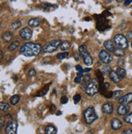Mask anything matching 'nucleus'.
<instances>
[{
    "label": "nucleus",
    "mask_w": 132,
    "mask_h": 134,
    "mask_svg": "<svg viewBox=\"0 0 132 134\" xmlns=\"http://www.w3.org/2000/svg\"><path fill=\"white\" fill-rule=\"evenodd\" d=\"M41 51V46L38 43L28 42L21 46L20 52L24 56L26 57H33L37 56Z\"/></svg>",
    "instance_id": "f257e3e1"
},
{
    "label": "nucleus",
    "mask_w": 132,
    "mask_h": 134,
    "mask_svg": "<svg viewBox=\"0 0 132 134\" xmlns=\"http://www.w3.org/2000/svg\"><path fill=\"white\" fill-rule=\"evenodd\" d=\"M84 117L85 119V122L88 124H91L97 119V115L96 113L95 109L92 106H89L87 108L84 112Z\"/></svg>",
    "instance_id": "f03ea898"
},
{
    "label": "nucleus",
    "mask_w": 132,
    "mask_h": 134,
    "mask_svg": "<svg viewBox=\"0 0 132 134\" xmlns=\"http://www.w3.org/2000/svg\"><path fill=\"white\" fill-rule=\"evenodd\" d=\"M98 90H99V85L96 80H92L85 89L87 95L90 96V97H93L95 94H96Z\"/></svg>",
    "instance_id": "7ed1b4c3"
},
{
    "label": "nucleus",
    "mask_w": 132,
    "mask_h": 134,
    "mask_svg": "<svg viewBox=\"0 0 132 134\" xmlns=\"http://www.w3.org/2000/svg\"><path fill=\"white\" fill-rule=\"evenodd\" d=\"M114 43L116 46L120 49H126L128 47V42L127 38L122 34H117L114 37Z\"/></svg>",
    "instance_id": "20e7f679"
},
{
    "label": "nucleus",
    "mask_w": 132,
    "mask_h": 134,
    "mask_svg": "<svg viewBox=\"0 0 132 134\" xmlns=\"http://www.w3.org/2000/svg\"><path fill=\"white\" fill-rule=\"evenodd\" d=\"M61 41L60 40H54L52 42L47 43L46 46H44L43 50L45 53H53L58 49V47L60 46Z\"/></svg>",
    "instance_id": "39448f33"
},
{
    "label": "nucleus",
    "mask_w": 132,
    "mask_h": 134,
    "mask_svg": "<svg viewBox=\"0 0 132 134\" xmlns=\"http://www.w3.org/2000/svg\"><path fill=\"white\" fill-rule=\"evenodd\" d=\"M17 128H18L17 122L15 120H11L7 123L5 127L6 134H17Z\"/></svg>",
    "instance_id": "423d86ee"
},
{
    "label": "nucleus",
    "mask_w": 132,
    "mask_h": 134,
    "mask_svg": "<svg viewBox=\"0 0 132 134\" xmlns=\"http://www.w3.org/2000/svg\"><path fill=\"white\" fill-rule=\"evenodd\" d=\"M99 59H100V60L103 63H105V64L110 63L111 62H112V60H113L112 56H111L106 50H104L100 51V53H99Z\"/></svg>",
    "instance_id": "0eeeda50"
},
{
    "label": "nucleus",
    "mask_w": 132,
    "mask_h": 134,
    "mask_svg": "<svg viewBox=\"0 0 132 134\" xmlns=\"http://www.w3.org/2000/svg\"><path fill=\"white\" fill-rule=\"evenodd\" d=\"M20 36L24 40H29L33 36V31L30 29L25 27V28L22 29L20 31Z\"/></svg>",
    "instance_id": "6e6552de"
},
{
    "label": "nucleus",
    "mask_w": 132,
    "mask_h": 134,
    "mask_svg": "<svg viewBox=\"0 0 132 134\" xmlns=\"http://www.w3.org/2000/svg\"><path fill=\"white\" fill-rule=\"evenodd\" d=\"M117 111L119 115H126L128 112L130 111V106L128 105L120 104V106L117 109Z\"/></svg>",
    "instance_id": "1a4fd4ad"
},
{
    "label": "nucleus",
    "mask_w": 132,
    "mask_h": 134,
    "mask_svg": "<svg viewBox=\"0 0 132 134\" xmlns=\"http://www.w3.org/2000/svg\"><path fill=\"white\" fill-rule=\"evenodd\" d=\"M118 102L120 104H124V105H128L129 103H130V102H132V93H129V94L121 97Z\"/></svg>",
    "instance_id": "9d476101"
},
{
    "label": "nucleus",
    "mask_w": 132,
    "mask_h": 134,
    "mask_svg": "<svg viewBox=\"0 0 132 134\" xmlns=\"http://www.w3.org/2000/svg\"><path fill=\"white\" fill-rule=\"evenodd\" d=\"M113 111V103H111V102H106L102 106V111L106 115L112 114Z\"/></svg>",
    "instance_id": "9b49d317"
},
{
    "label": "nucleus",
    "mask_w": 132,
    "mask_h": 134,
    "mask_svg": "<svg viewBox=\"0 0 132 134\" xmlns=\"http://www.w3.org/2000/svg\"><path fill=\"white\" fill-rule=\"evenodd\" d=\"M92 81L91 76H90L89 74H85L84 77H83L82 81H81V88L86 89V87L88 86V85L90 83V81Z\"/></svg>",
    "instance_id": "f8f14e48"
},
{
    "label": "nucleus",
    "mask_w": 132,
    "mask_h": 134,
    "mask_svg": "<svg viewBox=\"0 0 132 134\" xmlns=\"http://www.w3.org/2000/svg\"><path fill=\"white\" fill-rule=\"evenodd\" d=\"M104 46H105V48L109 51V52H113L116 49L115 46H114V43L110 40H108V41H106V42H105V43H104Z\"/></svg>",
    "instance_id": "ddd939ff"
},
{
    "label": "nucleus",
    "mask_w": 132,
    "mask_h": 134,
    "mask_svg": "<svg viewBox=\"0 0 132 134\" xmlns=\"http://www.w3.org/2000/svg\"><path fill=\"white\" fill-rule=\"evenodd\" d=\"M121 126H122V123L121 122V120L118 119H113L112 120V122H111V127H112V128L114 130H118L121 128Z\"/></svg>",
    "instance_id": "4468645a"
},
{
    "label": "nucleus",
    "mask_w": 132,
    "mask_h": 134,
    "mask_svg": "<svg viewBox=\"0 0 132 134\" xmlns=\"http://www.w3.org/2000/svg\"><path fill=\"white\" fill-rule=\"evenodd\" d=\"M102 16H99V18H100V20L97 21V23H96V28H97V29L98 30H100V31H102V30H104V29H105L106 28H107V25H106V21H105L104 20H100L102 18Z\"/></svg>",
    "instance_id": "2eb2a0df"
},
{
    "label": "nucleus",
    "mask_w": 132,
    "mask_h": 134,
    "mask_svg": "<svg viewBox=\"0 0 132 134\" xmlns=\"http://www.w3.org/2000/svg\"><path fill=\"white\" fill-rule=\"evenodd\" d=\"M41 20L40 18H32L28 21V25L30 27H37L41 25Z\"/></svg>",
    "instance_id": "dca6fc26"
},
{
    "label": "nucleus",
    "mask_w": 132,
    "mask_h": 134,
    "mask_svg": "<svg viewBox=\"0 0 132 134\" xmlns=\"http://www.w3.org/2000/svg\"><path fill=\"white\" fill-rule=\"evenodd\" d=\"M109 75V78H110V80L112 81L113 82H114V83H118V82H120V81H121V78L118 77V75L117 74L116 72H114V71H111V73H110Z\"/></svg>",
    "instance_id": "f3484780"
},
{
    "label": "nucleus",
    "mask_w": 132,
    "mask_h": 134,
    "mask_svg": "<svg viewBox=\"0 0 132 134\" xmlns=\"http://www.w3.org/2000/svg\"><path fill=\"white\" fill-rule=\"evenodd\" d=\"M13 37H14L13 33H11V32H9V31H8V32H5L3 34V35H2V38H3V41H4V42H10V41H11L13 38Z\"/></svg>",
    "instance_id": "a211bd4d"
},
{
    "label": "nucleus",
    "mask_w": 132,
    "mask_h": 134,
    "mask_svg": "<svg viewBox=\"0 0 132 134\" xmlns=\"http://www.w3.org/2000/svg\"><path fill=\"white\" fill-rule=\"evenodd\" d=\"M83 59H84V63L85 65L87 66H91V65L93 63V60H92V58L91 57V55L88 54H87L86 55L83 56Z\"/></svg>",
    "instance_id": "6ab92c4d"
},
{
    "label": "nucleus",
    "mask_w": 132,
    "mask_h": 134,
    "mask_svg": "<svg viewBox=\"0 0 132 134\" xmlns=\"http://www.w3.org/2000/svg\"><path fill=\"white\" fill-rule=\"evenodd\" d=\"M45 132H46V134H56L57 129L53 125H48L45 128Z\"/></svg>",
    "instance_id": "aec40b11"
},
{
    "label": "nucleus",
    "mask_w": 132,
    "mask_h": 134,
    "mask_svg": "<svg viewBox=\"0 0 132 134\" xmlns=\"http://www.w3.org/2000/svg\"><path fill=\"white\" fill-rule=\"evenodd\" d=\"M79 51L80 54L83 56L86 55L87 54H88V48H87V46L85 44H83V45H80V46H79Z\"/></svg>",
    "instance_id": "412c9836"
},
{
    "label": "nucleus",
    "mask_w": 132,
    "mask_h": 134,
    "mask_svg": "<svg viewBox=\"0 0 132 134\" xmlns=\"http://www.w3.org/2000/svg\"><path fill=\"white\" fill-rule=\"evenodd\" d=\"M19 46H20V42H18V41H14V42H12L11 44L9 45L8 50H9V51H14V50H16L17 48L19 47Z\"/></svg>",
    "instance_id": "4be33fe9"
},
{
    "label": "nucleus",
    "mask_w": 132,
    "mask_h": 134,
    "mask_svg": "<svg viewBox=\"0 0 132 134\" xmlns=\"http://www.w3.org/2000/svg\"><path fill=\"white\" fill-rule=\"evenodd\" d=\"M70 48V42L68 41H64L60 44V49L62 51H67Z\"/></svg>",
    "instance_id": "5701e85b"
},
{
    "label": "nucleus",
    "mask_w": 132,
    "mask_h": 134,
    "mask_svg": "<svg viewBox=\"0 0 132 134\" xmlns=\"http://www.w3.org/2000/svg\"><path fill=\"white\" fill-rule=\"evenodd\" d=\"M10 109V106L7 102H0V111H2L3 112H7Z\"/></svg>",
    "instance_id": "b1692460"
},
{
    "label": "nucleus",
    "mask_w": 132,
    "mask_h": 134,
    "mask_svg": "<svg viewBox=\"0 0 132 134\" xmlns=\"http://www.w3.org/2000/svg\"><path fill=\"white\" fill-rule=\"evenodd\" d=\"M116 73H117V75H118V77L121 79H123L125 77H126V70H125L124 68H117Z\"/></svg>",
    "instance_id": "393cba45"
},
{
    "label": "nucleus",
    "mask_w": 132,
    "mask_h": 134,
    "mask_svg": "<svg viewBox=\"0 0 132 134\" xmlns=\"http://www.w3.org/2000/svg\"><path fill=\"white\" fill-rule=\"evenodd\" d=\"M20 97L19 95H13L11 98V100H10L11 104L12 105H16L20 102Z\"/></svg>",
    "instance_id": "a878e982"
},
{
    "label": "nucleus",
    "mask_w": 132,
    "mask_h": 134,
    "mask_svg": "<svg viewBox=\"0 0 132 134\" xmlns=\"http://www.w3.org/2000/svg\"><path fill=\"white\" fill-rule=\"evenodd\" d=\"M49 85H46L42 89H41V91H39L37 93V96H38V97H40V96H43V95H46V94H47V92H48V90H49Z\"/></svg>",
    "instance_id": "bb28decb"
},
{
    "label": "nucleus",
    "mask_w": 132,
    "mask_h": 134,
    "mask_svg": "<svg viewBox=\"0 0 132 134\" xmlns=\"http://www.w3.org/2000/svg\"><path fill=\"white\" fill-rule=\"evenodd\" d=\"M21 25H22V22L20 21V20H17V21H15L12 24L11 29H19Z\"/></svg>",
    "instance_id": "cd10ccee"
},
{
    "label": "nucleus",
    "mask_w": 132,
    "mask_h": 134,
    "mask_svg": "<svg viewBox=\"0 0 132 134\" xmlns=\"http://www.w3.org/2000/svg\"><path fill=\"white\" fill-rule=\"evenodd\" d=\"M96 77H97V79H98V81L100 82V85L103 84L104 82V77H103V73H101V71H96Z\"/></svg>",
    "instance_id": "c85d7f7f"
},
{
    "label": "nucleus",
    "mask_w": 132,
    "mask_h": 134,
    "mask_svg": "<svg viewBox=\"0 0 132 134\" xmlns=\"http://www.w3.org/2000/svg\"><path fill=\"white\" fill-rule=\"evenodd\" d=\"M114 54H115L116 56H118V57H121V56H124V51L122 49H120V48H117V49H115V50L113 51Z\"/></svg>",
    "instance_id": "c756f323"
},
{
    "label": "nucleus",
    "mask_w": 132,
    "mask_h": 134,
    "mask_svg": "<svg viewBox=\"0 0 132 134\" xmlns=\"http://www.w3.org/2000/svg\"><path fill=\"white\" fill-rule=\"evenodd\" d=\"M121 95H122V91L117 90V91H115V92L113 93V96H112V97H113L114 99H119V98L121 97Z\"/></svg>",
    "instance_id": "7c9ffc66"
},
{
    "label": "nucleus",
    "mask_w": 132,
    "mask_h": 134,
    "mask_svg": "<svg viewBox=\"0 0 132 134\" xmlns=\"http://www.w3.org/2000/svg\"><path fill=\"white\" fill-rule=\"evenodd\" d=\"M111 68L109 67V66H105V67H103L101 68V73L103 74H106V75H108L111 73Z\"/></svg>",
    "instance_id": "2f4dec72"
},
{
    "label": "nucleus",
    "mask_w": 132,
    "mask_h": 134,
    "mask_svg": "<svg viewBox=\"0 0 132 134\" xmlns=\"http://www.w3.org/2000/svg\"><path fill=\"white\" fill-rule=\"evenodd\" d=\"M124 120H125V122L132 124V113H130V114H128L125 116Z\"/></svg>",
    "instance_id": "473e14b6"
},
{
    "label": "nucleus",
    "mask_w": 132,
    "mask_h": 134,
    "mask_svg": "<svg viewBox=\"0 0 132 134\" xmlns=\"http://www.w3.org/2000/svg\"><path fill=\"white\" fill-rule=\"evenodd\" d=\"M68 52H62V53H59L57 54V58L58 59H63L65 58H67L68 56Z\"/></svg>",
    "instance_id": "72a5a7b5"
},
{
    "label": "nucleus",
    "mask_w": 132,
    "mask_h": 134,
    "mask_svg": "<svg viewBox=\"0 0 132 134\" xmlns=\"http://www.w3.org/2000/svg\"><path fill=\"white\" fill-rule=\"evenodd\" d=\"M73 100H74V102H75V104H77L78 102L81 100V95L79 94H76L74 96V98H73Z\"/></svg>",
    "instance_id": "f704fd0d"
},
{
    "label": "nucleus",
    "mask_w": 132,
    "mask_h": 134,
    "mask_svg": "<svg viewBox=\"0 0 132 134\" xmlns=\"http://www.w3.org/2000/svg\"><path fill=\"white\" fill-rule=\"evenodd\" d=\"M60 102H61V103H62V104H66V103H67V102H68V98H67V97H66V96H62V97L61 98V99H60Z\"/></svg>",
    "instance_id": "c9c22d12"
},
{
    "label": "nucleus",
    "mask_w": 132,
    "mask_h": 134,
    "mask_svg": "<svg viewBox=\"0 0 132 134\" xmlns=\"http://www.w3.org/2000/svg\"><path fill=\"white\" fill-rule=\"evenodd\" d=\"M37 73H36V71L35 69H33V68H32V69H30L29 71V77H34V76H36Z\"/></svg>",
    "instance_id": "e433bc0d"
},
{
    "label": "nucleus",
    "mask_w": 132,
    "mask_h": 134,
    "mask_svg": "<svg viewBox=\"0 0 132 134\" xmlns=\"http://www.w3.org/2000/svg\"><path fill=\"white\" fill-rule=\"evenodd\" d=\"M75 69L77 70V72H84V69H83V68L80 66V65H76Z\"/></svg>",
    "instance_id": "4c0bfd02"
},
{
    "label": "nucleus",
    "mask_w": 132,
    "mask_h": 134,
    "mask_svg": "<svg viewBox=\"0 0 132 134\" xmlns=\"http://www.w3.org/2000/svg\"><path fill=\"white\" fill-rule=\"evenodd\" d=\"M126 38L127 39H132V32L131 31H129V32H127L126 33Z\"/></svg>",
    "instance_id": "58836bf2"
},
{
    "label": "nucleus",
    "mask_w": 132,
    "mask_h": 134,
    "mask_svg": "<svg viewBox=\"0 0 132 134\" xmlns=\"http://www.w3.org/2000/svg\"><path fill=\"white\" fill-rule=\"evenodd\" d=\"M123 134H132V128L125 130V131L123 132Z\"/></svg>",
    "instance_id": "ea45409f"
},
{
    "label": "nucleus",
    "mask_w": 132,
    "mask_h": 134,
    "mask_svg": "<svg viewBox=\"0 0 132 134\" xmlns=\"http://www.w3.org/2000/svg\"><path fill=\"white\" fill-rule=\"evenodd\" d=\"M131 3H132V0H124V4H125V6L130 5Z\"/></svg>",
    "instance_id": "a19ab883"
},
{
    "label": "nucleus",
    "mask_w": 132,
    "mask_h": 134,
    "mask_svg": "<svg viewBox=\"0 0 132 134\" xmlns=\"http://www.w3.org/2000/svg\"><path fill=\"white\" fill-rule=\"evenodd\" d=\"M3 126H4V122H3V119H0V130L3 128Z\"/></svg>",
    "instance_id": "79ce46f5"
},
{
    "label": "nucleus",
    "mask_w": 132,
    "mask_h": 134,
    "mask_svg": "<svg viewBox=\"0 0 132 134\" xmlns=\"http://www.w3.org/2000/svg\"><path fill=\"white\" fill-rule=\"evenodd\" d=\"M50 111H54V110L56 109V107H55V106H54V105L52 104V105H50Z\"/></svg>",
    "instance_id": "37998d69"
},
{
    "label": "nucleus",
    "mask_w": 132,
    "mask_h": 134,
    "mask_svg": "<svg viewBox=\"0 0 132 134\" xmlns=\"http://www.w3.org/2000/svg\"><path fill=\"white\" fill-rule=\"evenodd\" d=\"M90 71H91V68H85L84 69V73H89Z\"/></svg>",
    "instance_id": "c03bdc74"
},
{
    "label": "nucleus",
    "mask_w": 132,
    "mask_h": 134,
    "mask_svg": "<svg viewBox=\"0 0 132 134\" xmlns=\"http://www.w3.org/2000/svg\"><path fill=\"white\" fill-rule=\"evenodd\" d=\"M75 59H76V60H77V61H78V60L79 59V54H78L77 53H75Z\"/></svg>",
    "instance_id": "a18cd8bd"
},
{
    "label": "nucleus",
    "mask_w": 132,
    "mask_h": 134,
    "mask_svg": "<svg viewBox=\"0 0 132 134\" xmlns=\"http://www.w3.org/2000/svg\"><path fill=\"white\" fill-rule=\"evenodd\" d=\"M3 57V51H1V50H0V61L2 60Z\"/></svg>",
    "instance_id": "49530a36"
},
{
    "label": "nucleus",
    "mask_w": 132,
    "mask_h": 134,
    "mask_svg": "<svg viewBox=\"0 0 132 134\" xmlns=\"http://www.w3.org/2000/svg\"><path fill=\"white\" fill-rule=\"evenodd\" d=\"M85 20H91V18H89V17H86Z\"/></svg>",
    "instance_id": "de8ad7c7"
},
{
    "label": "nucleus",
    "mask_w": 132,
    "mask_h": 134,
    "mask_svg": "<svg viewBox=\"0 0 132 134\" xmlns=\"http://www.w3.org/2000/svg\"><path fill=\"white\" fill-rule=\"evenodd\" d=\"M122 63H123L122 60H119V62H118V64H122Z\"/></svg>",
    "instance_id": "09e8293b"
},
{
    "label": "nucleus",
    "mask_w": 132,
    "mask_h": 134,
    "mask_svg": "<svg viewBox=\"0 0 132 134\" xmlns=\"http://www.w3.org/2000/svg\"><path fill=\"white\" fill-rule=\"evenodd\" d=\"M61 114H62L61 111H58V112H57V115H60Z\"/></svg>",
    "instance_id": "8fccbe9b"
},
{
    "label": "nucleus",
    "mask_w": 132,
    "mask_h": 134,
    "mask_svg": "<svg viewBox=\"0 0 132 134\" xmlns=\"http://www.w3.org/2000/svg\"><path fill=\"white\" fill-rule=\"evenodd\" d=\"M87 134H93V132H92V131H89V132H87Z\"/></svg>",
    "instance_id": "3c124183"
},
{
    "label": "nucleus",
    "mask_w": 132,
    "mask_h": 134,
    "mask_svg": "<svg viewBox=\"0 0 132 134\" xmlns=\"http://www.w3.org/2000/svg\"><path fill=\"white\" fill-rule=\"evenodd\" d=\"M121 1H122V0H117V2H118V3H121Z\"/></svg>",
    "instance_id": "603ef678"
},
{
    "label": "nucleus",
    "mask_w": 132,
    "mask_h": 134,
    "mask_svg": "<svg viewBox=\"0 0 132 134\" xmlns=\"http://www.w3.org/2000/svg\"><path fill=\"white\" fill-rule=\"evenodd\" d=\"M131 47H132V42H131Z\"/></svg>",
    "instance_id": "864d4df0"
}]
</instances>
